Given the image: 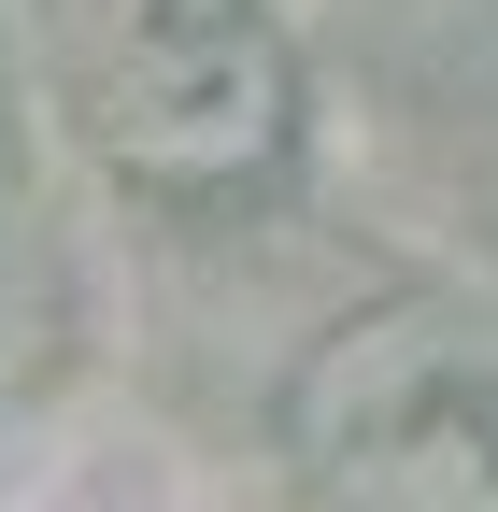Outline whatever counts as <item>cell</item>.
<instances>
[{
    "label": "cell",
    "instance_id": "cell-2",
    "mask_svg": "<svg viewBox=\"0 0 498 512\" xmlns=\"http://www.w3.org/2000/svg\"><path fill=\"white\" fill-rule=\"evenodd\" d=\"M43 57L86 143L143 185H242L285 157V29L257 0H43Z\"/></svg>",
    "mask_w": 498,
    "mask_h": 512
},
{
    "label": "cell",
    "instance_id": "cell-1",
    "mask_svg": "<svg viewBox=\"0 0 498 512\" xmlns=\"http://www.w3.org/2000/svg\"><path fill=\"white\" fill-rule=\"evenodd\" d=\"M285 441L342 512H498V313H342L285 384Z\"/></svg>",
    "mask_w": 498,
    "mask_h": 512
}]
</instances>
